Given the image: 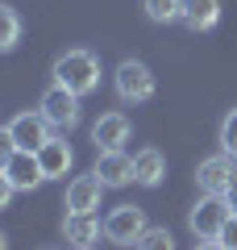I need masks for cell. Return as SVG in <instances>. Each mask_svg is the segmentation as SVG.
I'll return each instance as SVG.
<instances>
[{"label": "cell", "mask_w": 237, "mask_h": 250, "mask_svg": "<svg viewBox=\"0 0 237 250\" xmlns=\"http://www.w3.org/2000/svg\"><path fill=\"white\" fill-rule=\"evenodd\" d=\"M196 184H200V196H225L229 188L237 184V159L233 154H212L196 167Z\"/></svg>", "instance_id": "8992f818"}, {"label": "cell", "mask_w": 237, "mask_h": 250, "mask_svg": "<svg viewBox=\"0 0 237 250\" xmlns=\"http://www.w3.org/2000/svg\"><path fill=\"white\" fill-rule=\"evenodd\" d=\"M79 250H92V246H79Z\"/></svg>", "instance_id": "603a6c76"}, {"label": "cell", "mask_w": 237, "mask_h": 250, "mask_svg": "<svg viewBox=\"0 0 237 250\" xmlns=\"http://www.w3.org/2000/svg\"><path fill=\"white\" fill-rule=\"evenodd\" d=\"M79 100L83 96H75V92H67L62 83H50V88L42 92V113H46V121L54 125V129H75L79 125Z\"/></svg>", "instance_id": "52a82bcc"}, {"label": "cell", "mask_w": 237, "mask_h": 250, "mask_svg": "<svg viewBox=\"0 0 237 250\" xmlns=\"http://www.w3.org/2000/svg\"><path fill=\"white\" fill-rule=\"evenodd\" d=\"M133 250H175V238H171L167 225H150V229L138 238V246H133Z\"/></svg>", "instance_id": "ac0fdd59"}, {"label": "cell", "mask_w": 237, "mask_h": 250, "mask_svg": "<svg viewBox=\"0 0 237 250\" xmlns=\"http://www.w3.org/2000/svg\"><path fill=\"white\" fill-rule=\"evenodd\" d=\"M0 179H9L17 192H34L38 184H46L42 163H38V154H29V150H9V154H4V163H0Z\"/></svg>", "instance_id": "ba28073f"}, {"label": "cell", "mask_w": 237, "mask_h": 250, "mask_svg": "<svg viewBox=\"0 0 237 250\" xmlns=\"http://www.w3.org/2000/svg\"><path fill=\"white\" fill-rule=\"evenodd\" d=\"M146 229H150V221H146V208L141 205H117L104 217V238L113 246H138V238Z\"/></svg>", "instance_id": "277c9868"}, {"label": "cell", "mask_w": 237, "mask_h": 250, "mask_svg": "<svg viewBox=\"0 0 237 250\" xmlns=\"http://www.w3.org/2000/svg\"><path fill=\"white\" fill-rule=\"evenodd\" d=\"M113 83H117V96L125 100V104H146L150 96H154V71H150L141 59H125L117 62V71H113Z\"/></svg>", "instance_id": "3957f363"}, {"label": "cell", "mask_w": 237, "mask_h": 250, "mask_svg": "<svg viewBox=\"0 0 237 250\" xmlns=\"http://www.w3.org/2000/svg\"><path fill=\"white\" fill-rule=\"evenodd\" d=\"M21 42V17L13 4H0V50H17Z\"/></svg>", "instance_id": "2e32d148"}, {"label": "cell", "mask_w": 237, "mask_h": 250, "mask_svg": "<svg viewBox=\"0 0 237 250\" xmlns=\"http://www.w3.org/2000/svg\"><path fill=\"white\" fill-rule=\"evenodd\" d=\"M179 21H183L192 34H208L220 21V0H183V17Z\"/></svg>", "instance_id": "9a60e30c"}, {"label": "cell", "mask_w": 237, "mask_h": 250, "mask_svg": "<svg viewBox=\"0 0 237 250\" xmlns=\"http://www.w3.org/2000/svg\"><path fill=\"white\" fill-rule=\"evenodd\" d=\"M92 171L104 179V188H125V184H133V159H129L125 150H100Z\"/></svg>", "instance_id": "8fae6325"}, {"label": "cell", "mask_w": 237, "mask_h": 250, "mask_svg": "<svg viewBox=\"0 0 237 250\" xmlns=\"http://www.w3.org/2000/svg\"><path fill=\"white\" fill-rule=\"evenodd\" d=\"M196 250H225L220 242H196Z\"/></svg>", "instance_id": "7402d4cb"}, {"label": "cell", "mask_w": 237, "mask_h": 250, "mask_svg": "<svg viewBox=\"0 0 237 250\" xmlns=\"http://www.w3.org/2000/svg\"><path fill=\"white\" fill-rule=\"evenodd\" d=\"M100 200H104V179L92 171V175H75L67 184V213H96Z\"/></svg>", "instance_id": "9c48e42d"}, {"label": "cell", "mask_w": 237, "mask_h": 250, "mask_svg": "<svg viewBox=\"0 0 237 250\" xmlns=\"http://www.w3.org/2000/svg\"><path fill=\"white\" fill-rule=\"evenodd\" d=\"M54 83H62L75 96H88V92L100 88V59L92 50H67L54 59Z\"/></svg>", "instance_id": "6da1fadb"}, {"label": "cell", "mask_w": 237, "mask_h": 250, "mask_svg": "<svg viewBox=\"0 0 237 250\" xmlns=\"http://www.w3.org/2000/svg\"><path fill=\"white\" fill-rule=\"evenodd\" d=\"M229 213L233 208H229L225 196H200V205L187 213V229L196 233V242H217L225 221H229Z\"/></svg>", "instance_id": "5b68a950"}, {"label": "cell", "mask_w": 237, "mask_h": 250, "mask_svg": "<svg viewBox=\"0 0 237 250\" xmlns=\"http://www.w3.org/2000/svg\"><path fill=\"white\" fill-rule=\"evenodd\" d=\"M141 9H146L150 21H158V25H171V21L183 17V0H141Z\"/></svg>", "instance_id": "e0dca14e"}, {"label": "cell", "mask_w": 237, "mask_h": 250, "mask_svg": "<svg viewBox=\"0 0 237 250\" xmlns=\"http://www.w3.org/2000/svg\"><path fill=\"white\" fill-rule=\"evenodd\" d=\"M220 150L237 159V108H229L225 121H220Z\"/></svg>", "instance_id": "d6986e66"}, {"label": "cell", "mask_w": 237, "mask_h": 250, "mask_svg": "<svg viewBox=\"0 0 237 250\" xmlns=\"http://www.w3.org/2000/svg\"><path fill=\"white\" fill-rule=\"evenodd\" d=\"M100 233H104V221L96 213H67V221H62V238L71 242V250L100 242Z\"/></svg>", "instance_id": "7c38bea8"}, {"label": "cell", "mask_w": 237, "mask_h": 250, "mask_svg": "<svg viewBox=\"0 0 237 250\" xmlns=\"http://www.w3.org/2000/svg\"><path fill=\"white\" fill-rule=\"evenodd\" d=\"M50 138H54V125L46 121L42 108L17 113L9 125H4V142H9V150H29V154H38Z\"/></svg>", "instance_id": "7a4b0ae2"}, {"label": "cell", "mask_w": 237, "mask_h": 250, "mask_svg": "<svg viewBox=\"0 0 237 250\" xmlns=\"http://www.w3.org/2000/svg\"><path fill=\"white\" fill-rule=\"evenodd\" d=\"M133 125L125 113H104L96 125H92V142H96V150H121L125 142H129Z\"/></svg>", "instance_id": "30bf717a"}, {"label": "cell", "mask_w": 237, "mask_h": 250, "mask_svg": "<svg viewBox=\"0 0 237 250\" xmlns=\"http://www.w3.org/2000/svg\"><path fill=\"white\" fill-rule=\"evenodd\" d=\"M225 200H229V208H233V213H237V184H233V188H229V192H225Z\"/></svg>", "instance_id": "44dd1931"}, {"label": "cell", "mask_w": 237, "mask_h": 250, "mask_svg": "<svg viewBox=\"0 0 237 250\" xmlns=\"http://www.w3.org/2000/svg\"><path fill=\"white\" fill-rule=\"evenodd\" d=\"M38 163H42L46 179H62L71 167H75V150L67 146V138H50V142L38 150Z\"/></svg>", "instance_id": "4fadbf2b"}, {"label": "cell", "mask_w": 237, "mask_h": 250, "mask_svg": "<svg viewBox=\"0 0 237 250\" xmlns=\"http://www.w3.org/2000/svg\"><path fill=\"white\" fill-rule=\"evenodd\" d=\"M220 246L225 250H237V213H229V221H225V229H220Z\"/></svg>", "instance_id": "ffe728a7"}, {"label": "cell", "mask_w": 237, "mask_h": 250, "mask_svg": "<svg viewBox=\"0 0 237 250\" xmlns=\"http://www.w3.org/2000/svg\"><path fill=\"white\" fill-rule=\"evenodd\" d=\"M162 179H167V159H162V150L146 146V150L133 154V184H141V188H158Z\"/></svg>", "instance_id": "5bb4252c"}]
</instances>
